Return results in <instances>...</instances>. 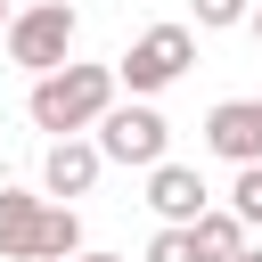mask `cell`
Masks as SVG:
<instances>
[{
  "instance_id": "10",
  "label": "cell",
  "mask_w": 262,
  "mask_h": 262,
  "mask_svg": "<svg viewBox=\"0 0 262 262\" xmlns=\"http://www.w3.org/2000/svg\"><path fill=\"white\" fill-rule=\"evenodd\" d=\"M229 213L246 229H262V164H237V188H229Z\"/></svg>"
},
{
  "instance_id": "2",
  "label": "cell",
  "mask_w": 262,
  "mask_h": 262,
  "mask_svg": "<svg viewBox=\"0 0 262 262\" xmlns=\"http://www.w3.org/2000/svg\"><path fill=\"white\" fill-rule=\"evenodd\" d=\"M188 66H196V33H188V25H147V33L115 57V82H123L131 98H156V90H172Z\"/></svg>"
},
{
  "instance_id": "16",
  "label": "cell",
  "mask_w": 262,
  "mask_h": 262,
  "mask_svg": "<svg viewBox=\"0 0 262 262\" xmlns=\"http://www.w3.org/2000/svg\"><path fill=\"white\" fill-rule=\"evenodd\" d=\"M237 262H262V254H254V246H246V254H237Z\"/></svg>"
},
{
  "instance_id": "14",
  "label": "cell",
  "mask_w": 262,
  "mask_h": 262,
  "mask_svg": "<svg viewBox=\"0 0 262 262\" xmlns=\"http://www.w3.org/2000/svg\"><path fill=\"white\" fill-rule=\"evenodd\" d=\"M246 25H254V41H262V8H254V16H246Z\"/></svg>"
},
{
  "instance_id": "13",
  "label": "cell",
  "mask_w": 262,
  "mask_h": 262,
  "mask_svg": "<svg viewBox=\"0 0 262 262\" xmlns=\"http://www.w3.org/2000/svg\"><path fill=\"white\" fill-rule=\"evenodd\" d=\"M74 262H123V254H74Z\"/></svg>"
},
{
  "instance_id": "11",
  "label": "cell",
  "mask_w": 262,
  "mask_h": 262,
  "mask_svg": "<svg viewBox=\"0 0 262 262\" xmlns=\"http://www.w3.org/2000/svg\"><path fill=\"white\" fill-rule=\"evenodd\" d=\"M147 262H196V229H156L147 237Z\"/></svg>"
},
{
  "instance_id": "5",
  "label": "cell",
  "mask_w": 262,
  "mask_h": 262,
  "mask_svg": "<svg viewBox=\"0 0 262 262\" xmlns=\"http://www.w3.org/2000/svg\"><path fill=\"white\" fill-rule=\"evenodd\" d=\"M147 205H156L164 229H196V213H213V205H205V172H196V164H172V156L147 172Z\"/></svg>"
},
{
  "instance_id": "4",
  "label": "cell",
  "mask_w": 262,
  "mask_h": 262,
  "mask_svg": "<svg viewBox=\"0 0 262 262\" xmlns=\"http://www.w3.org/2000/svg\"><path fill=\"white\" fill-rule=\"evenodd\" d=\"M164 147H172V123H164L147 98H131V106H106V115H98V156H106V164L156 172V164H164Z\"/></svg>"
},
{
  "instance_id": "12",
  "label": "cell",
  "mask_w": 262,
  "mask_h": 262,
  "mask_svg": "<svg viewBox=\"0 0 262 262\" xmlns=\"http://www.w3.org/2000/svg\"><path fill=\"white\" fill-rule=\"evenodd\" d=\"M246 16H254L246 0H196V25H205V33H229V25H246Z\"/></svg>"
},
{
  "instance_id": "3",
  "label": "cell",
  "mask_w": 262,
  "mask_h": 262,
  "mask_svg": "<svg viewBox=\"0 0 262 262\" xmlns=\"http://www.w3.org/2000/svg\"><path fill=\"white\" fill-rule=\"evenodd\" d=\"M74 33H82V16L66 8V0H41V8H16L8 16V57L41 82V74H57V66H74Z\"/></svg>"
},
{
  "instance_id": "15",
  "label": "cell",
  "mask_w": 262,
  "mask_h": 262,
  "mask_svg": "<svg viewBox=\"0 0 262 262\" xmlns=\"http://www.w3.org/2000/svg\"><path fill=\"white\" fill-rule=\"evenodd\" d=\"M0 41H8V0H0Z\"/></svg>"
},
{
  "instance_id": "1",
  "label": "cell",
  "mask_w": 262,
  "mask_h": 262,
  "mask_svg": "<svg viewBox=\"0 0 262 262\" xmlns=\"http://www.w3.org/2000/svg\"><path fill=\"white\" fill-rule=\"evenodd\" d=\"M115 66H57V74H41L33 82V123L41 131H57V139H82V131H98V115L115 106Z\"/></svg>"
},
{
  "instance_id": "6",
  "label": "cell",
  "mask_w": 262,
  "mask_h": 262,
  "mask_svg": "<svg viewBox=\"0 0 262 262\" xmlns=\"http://www.w3.org/2000/svg\"><path fill=\"white\" fill-rule=\"evenodd\" d=\"M205 147L229 164H262V98H221L205 115Z\"/></svg>"
},
{
  "instance_id": "9",
  "label": "cell",
  "mask_w": 262,
  "mask_h": 262,
  "mask_svg": "<svg viewBox=\"0 0 262 262\" xmlns=\"http://www.w3.org/2000/svg\"><path fill=\"white\" fill-rule=\"evenodd\" d=\"M246 254V221L237 213H196V262H237Z\"/></svg>"
},
{
  "instance_id": "8",
  "label": "cell",
  "mask_w": 262,
  "mask_h": 262,
  "mask_svg": "<svg viewBox=\"0 0 262 262\" xmlns=\"http://www.w3.org/2000/svg\"><path fill=\"white\" fill-rule=\"evenodd\" d=\"M41 221L49 205L33 188H0V262H41Z\"/></svg>"
},
{
  "instance_id": "7",
  "label": "cell",
  "mask_w": 262,
  "mask_h": 262,
  "mask_svg": "<svg viewBox=\"0 0 262 262\" xmlns=\"http://www.w3.org/2000/svg\"><path fill=\"white\" fill-rule=\"evenodd\" d=\"M98 172H106L98 139H49V156H41V188L49 196H90Z\"/></svg>"
}]
</instances>
